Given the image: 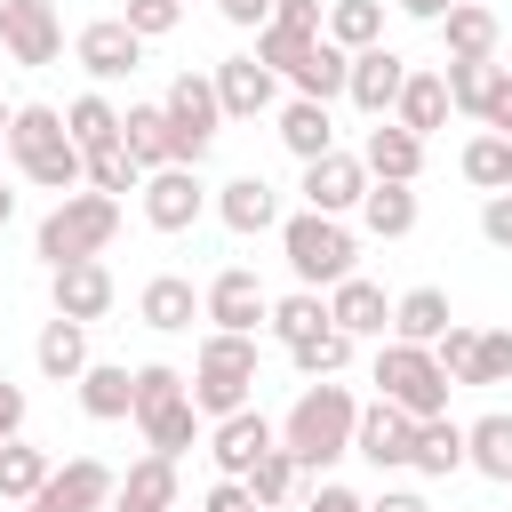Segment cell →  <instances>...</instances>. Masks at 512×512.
I'll return each mask as SVG.
<instances>
[{"mask_svg":"<svg viewBox=\"0 0 512 512\" xmlns=\"http://www.w3.org/2000/svg\"><path fill=\"white\" fill-rule=\"evenodd\" d=\"M376 392L424 424V416H448V392H456V384H448V368L432 360V344H400V336H384V352H376Z\"/></svg>","mask_w":512,"mask_h":512,"instance_id":"8992f818","label":"cell"},{"mask_svg":"<svg viewBox=\"0 0 512 512\" xmlns=\"http://www.w3.org/2000/svg\"><path fill=\"white\" fill-rule=\"evenodd\" d=\"M296 488H304V464H296V456H288V448L272 440V448H264V456L248 464V496H256L264 512H280V504H288Z\"/></svg>","mask_w":512,"mask_h":512,"instance_id":"8d00e7d4","label":"cell"},{"mask_svg":"<svg viewBox=\"0 0 512 512\" xmlns=\"http://www.w3.org/2000/svg\"><path fill=\"white\" fill-rule=\"evenodd\" d=\"M16 432H24V384L0 376V440H16Z\"/></svg>","mask_w":512,"mask_h":512,"instance_id":"11a10c76","label":"cell"},{"mask_svg":"<svg viewBox=\"0 0 512 512\" xmlns=\"http://www.w3.org/2000/svg\"><path fill=\"white\" fill-rule=\"evenodd\" d=\"M360 168H368L376 184H416V168H424V136H408L400 120H376L368 144H360Z\"/></svg>","mask_w":512,"mask_h":512,"instance_id":"44dd1931","label":"cell"},{"mask_svg":"<svg viewBox=\"0 0 512 512\" xmlns=\"http://www.w3.org/2000/svg\"><path fill=\"white\" fill-rule=\"evenodd\" d=\"M72 64H80L96 88H112V80H128V72L144 64V40H136L120 16H96V24L72 32Z\"/></svg>","mask_w":512,"mask_h":512,"instance_id":"30bf717a","label":"cell"},{"mask_svg":"<svg viewBox=\"0 0 512 512\" xmlns=\"http://www.w3.org/2000/svg\"><path fill=\"white\" fill-rule=\"evenodd\" d=\"M408 472H424V480L464 472V424L456 416H424L416 424V448H408Z\"/></svg>","mask_w":512,"mask_h":512,"instance_id":"4316f807","label":"cell"},{"mask_svg":"<svg viewBox=\"0 0 512 512\" xmlns=\"http://www.w3.org/2000/svg\"><path fill=\"white\" fill-rule=\"evenodd\" d=\"M360 192H368L360 152H320V160H304V208H320V216H352Z\"/></svg>","mask_w":512,"mask_h":512,"instance_id":"ac0fdd59","label":"cell"},{"mask_svg":"<svg viewBox=\"0 0 512 512\" xmlns=\"http://www.w3.org/2000/svg\"><path fill=\"white\" fill-rule=\"evenodd\" d=\"M448 320H456V312H448V288H408V296H392V336H400V344H432Z\"/></svg>","mask_w":512,"mask_h":512,"instance_id":"4dcf8cb0","label":"cell"},{"mask_svg":"<svg viewBox=\"0 0 512 512\" xmlns=\"http://www.w3.org/2000/svg\"><path fill=\"white\" fill-rule=\"evenodd\" d=\"M120 24H128L136 40H168V32L184 24V0H128V8H120Z\"/></svg>","mask_w":512,"mask_h":512,"instance_id":"bcb514c9","label":"cell"},{"mask_svg":"<svg viewBox=\"0 0 512 512\" xmlns=\"http://www.w3.org/2000/svg\"><path fill=\"white\" fill-rule=\"evenodd\" d=\"M200 424H208V416L192 408V392H184V400H168V408H152V416H136V432H144V448H152V456H184V448L200 440Z\"/></svg>","mask_w":512,"mask_h":512,"instance_id":"1f68e13d","label":"cell"},{"mask_svg":"<svg viewBox=\"0 0 512 512\" xmlns=\"http://www.w3.org/2000/svg\"><path fill=\"white\" fill-rule=\"evenodd\" d=\"M464 464L488 472V480H512V416L504 408H488V416L464 424Z\"/></svg>","mask_w":512,"mask_h":512,"instance_id":"f546056e","label":"cell"},{"mask_svg":"<svg viewBox=\"0 0 512 512\" xmlns=\"http://www.w3.org/2000/svg\"><path fill=\"white\" fill-rule=\"evenodd\" d=\"M8 160H16L24 184H40V192H56V200L88 184V160H80V144L64 136V112H56V104H16V112H8Z\"/></svg>","mask_w":512,"mask_h":512,"instance_id":"7a4b0ae2","label":"cell"},{"mask_svg":"<svg viewBox=\"0 0 512 512\" xmlns=\"http://www.w3.org/2000/svg\"><path fill=\"white\" fill-rule=\"evenodd\" d=\"M288 360H296L304 376H344V360H352V336H344L336 320H320L312 336H296V344H288Z\"/></svg>","mask_w":512,"mask_h":512,"instance_id":"60d3db41","label":"cell"},{"mask_svg":"<svg viewBox=\"0 0 512 512\" xmlns=\"http://www.w3.org/2000/svg\"><path fill=\"white\" fill-rule=\"evenodd\" d=\"M8 216H16V192H8V184H0V224H8Z\"/></svg>","mask_w":512,"mask_h":512,"instance_id":"680465c9","label":"cell"},{"mask_svg":"<svg viewBox=\"0 0 512 512\" xmlns=\"http://www.w3.org/2000/svg\"><path fill=\"white\" fill-rule=\"evenodd\" d=\"M16 512H48V504H16Z\"/></svg>","mask_w":512,"mask_h":512,"instance_id":"94428289","label":"cell"},{"mask_svg":"<svg viewBox=\"0 0 512 512\" xmlns=\"http://www.w3.org/2000/svg\"><path fill=\"white\" fill-rule=\"evenodd\" d=\"M480 240H488V248H504V256H512V184H504V192H488V200H480Z\"/></svg>","mask_w":512,"mask_h":512,"instance_id":"c3c4849f","label":"cell"},{"mask_svg":"<svg viewBox=\"0 0 512 512\" xmlns=\"http://www.w3.org/2000/svg\"><path fill=\"white\" fill-rule=\"evenodd\" d=\"M320 320H328V296H320V288H296V296H280V304L264 312V328H272L280 344H296V336H312Z\"/></svg>","mask_w":512,"mask_h":512,"instance_id":"7bdbcfd3","label":"cell"},{"mask_svg":"<svg viewBox=\"0 0 512 512\" xmlns=\"http://www.w3.org/2000/svg\"><path fill=\"white\" fill-rule=\"evenodd\" d=\"M104 512H176V456H136L128 480H112Z\"/></svg>","mask_w":512,"mask_h":512,"instance_id":"7402d4cb","label":"cell"},{"mask_svg":"<svg viewBox=\"0 0 512 512\" xmlns=\"http://www.w3.org/2000/svg\"><path fill=\"white\" fill-rule=\"evenodd\" d=\"M8 112H16V104H8V96H0V144H8Z\"/></svg>","mask_w":512,"mask_h":512,"instance_id":"91938a15","label":"cell"},{"mask_svg":"<svg viewBox=\"0 0 512 512\" xmlns=\"http://www.w3.org/2000/svg\"><path fill=\"white\" fill-rule=\"evenodd\" d=\"M208 80H216L224 120H264V112L280 104V72H272V64H256V48H248V56H224Z\"/></svg>","mask_w":512,"mask_h":512,"instance_id":"5bb4252c","label":"cell"},{"mask_svg":"<svg viewBox=\"0 0 512 512\" xmlns=\"http://www.w3.org/2000/svg\"><path fill=\"white\" fill-rule=\"evenodd\" d=\"M384 120H400L408 136H432V128H448V80L408 64V80H400V96H392V112H384Z\"/></svg>","mask_w":512,"mask_h":512,"instance_id":"cb8c5ba5","label":"cell"},{"mask_svg":"<svg viewBox=\"0 0 512 512\" xmlns=\"http://www.w3.org/2000/svg\"><path fill=\"white\" fill-rule=\"evenodd\" d=\"M440 40H448V56H496V8L456 0V8L440 16Z\"/></svg>","mask_w":512,"mask_h":512,"instance_id":"836d02e7","label":"cell"},{"mask_svg":"<svg viewBox=\"0 0 512 512\" xmlns=\"http://www.w3.org/2000/svg\"><path fill=\"white\" fill-rule=\"evenodd\" d=\"M480 128L512 136V64H496V80H488V104H480Z\"/></svg>","mask_w":512,"mask_h":512,"instance_id":"f907efd6","label":"cell"},{"mask_svg":"<svg viewBox=\"0 0 512 512\" xmlns=\"http://www.w3.org/2000/svg\"><path fill=\"white\" fill-rule=\"evenodd\" d=\"M136 320H144V328H160V336H176V328H192V320H200V288H192L184 272H152V280H144V296H136Z\"/></svg>","mask_w":512,"mask_h":512,"instance_id":"603a6c76","label":"cell"},{"mask_svg":"<svg viewBox=\"0 0 512 512\" xmlns=\"http://www.w3.org/2000/svg\"><path fill=\"white\" fill-rule=\"evenodd\" d=\"M136 192H144V224H152V232H192V224L208 216V184H200V168H184V160L152 168Z\"/></svg>","mask_w":512,"mask_h":512,"instance_id":"ba28073f","label":"cell"},{"mask_svg":"<svg viewBox=\"0 0 512 512\" xmlns=\"http://www.w3.org/2000/svg\"><path fill=\"white\" fill-rule=\"evenodd\" d=\"M320 16H328L320 0H272V16H264V24H280V32H304V40H320Z\"/></svg>","mask_w":512,"mask_h":512,"instance_id":"681fc988","label":"cell"},{"mask_svg":"<svg viewBox=\"0 0 512 512\" xmlns=\"http://www.w3.org/2000/svg\"><path fill=\"white\" fill-rule=\"evenodd\" d=\"M504 488H512V480H504Z\"/></svg>","mask_w":512,"mask_h":512,"instance_id":"6125c7cd","label":"cell"},{"mask_svg":"<svg viewBox=\"0 0 512 512\" xmlns=\"http://www.w3.org/2000/svg\"><path fill=\"white\" fill-rule=\"evenodd\" d=\"M168 400H184V368L144 360V368H136V408H128V416H152V408H168Z\"/></svg>","mask_w":512,"mask_h":512,"instance_id":"f6af8a7d","label":"cell"},{"mask_svg":"<svg viewBox=\"0 0 512 512\" xmlns=\"http://www.w3.org/2000/svg\"><path fill=\"white\" fill-rule=\"evenodd\" d=\"M160 112H168V160L200 168V160L216 152V128H224L216 80H208V72H176V80H168V96H160Z\"/></svg>","mask_w":512,"mask_h":512,"instance_id":"52a82bcc","label":"cell"},{"mask_svg":"<svg viewBox=\"0 0 512 512\" xmlns=\"http://www.w3.org/2000/svg\"><path fill=\"white\" fill-rule=\"evenodd\" d=\"M360 224H368L376 240H408V232H416V184H376V176H368Z\"/></svg>","mask_w":512,"mask_h":512,"instance_id":"f1b7e54d","label":"cell"},{"mask_svg":"<svg viewBox=\"0 0 512 512\" xmlns=\"http://www.w3.org/2000/svg\"><path fill=\"white\" fill-rule=\"evenodd\" d=\"M320 32H328L336 48H376V40H384V0H328Z\"/></svg>","mask_w":512,"mask_h":512,"instance_id":"74e56055","label":"cell"},{"mask_svg":"<svg viewBox=\"0 0 512 512\" xmlns=\"http://www.w3.org/2000/svg\"><path fill=\"white\" fill-rule=\"evenodd\" d=\"M392 8H400V16H416V24H440L456 0H392Z\"/></svg>","mask_w":512,"mask_h":512,"instance_id":"6f0895ef","label":"cell"},{"mask_svg":"<svg viewBox=\"0 0 512 512\" xmlns=\"http://www.w3.org/2000/svg\"><path fill=\"white\" fill-rule=\"evenodd\" d=\"M448 112H464V120H480V104H488V80H496V56H448Z\"/></svg>","mask_w":512,"mask_h":512,"instance_id":"ab89813d","label":"cell"},{"mask_svg":"<svg viewBox=\"0 0 512 512\" xmlns=\"http://www.w3.org/2000/svg\"><path fill=\"white\" fill-rule=\"evenodd\" d=\"M464 184H480V192H504L512 184V136H496V128H480L472 144H464Z\"/></svg>","mask_w":512,"mask_h":512,"instance_id":"f35d334b","label":"cell"},{"mask_svg":"<svg viewBox=\"0 0 512 512\" xmlns=\"http://www.w3.org/2000/svg\"><path fill=\"white\" fill-rule=\"evenodd\" d=\"M352 416H360L352 384H336V376H312V384L296 392V408L280 416V448H288L304 472H328L336 456H352Z\"/></svg>","mask_w":512,"mask_h":512,"instance_id":"6da1fadb","label":"cell"},{"mask_svg":"<svg viewBox=\"0 0 512 512\" xmlns=\"http://www.w3.org/2000/svg\"><path fill=\"white\" fill-rule=\"evenodd\" d=\"M0 48H8L24 72L56 64V56H64V24H56V8H48V0H0Z\"/></svg>","mask_w":512,"mask_h":512,"instance_id":"7c38bea8","label":"cell"},{"mask_svg":"<svg viewBox=\"0 0 512 512\" xmlns=\"http://www.w3.org/2000/svg\"><path fill=\"white\" fill-rule=\"evenodd\" d=\"M64 136H72L80 152H96V144H112V136H120V104H112L104 88H88V96H72V104H64Z\"/></svg>","mask_w":512,"mask_h":512,"instance_id":"e575fe53","label":"cell"},{"mask_svg":"<svg viewBox=\"0 0 512 512\" xmlns=\"http://www.w3.org/2000/svg\"><path fill=\"white\" fill-rule=\"evenodd\" d=\"M120 144L136 152L144 176L168 168V112H160V104H128V112H120Z\"/></svg>","mask_w":512,"mask_h":512,"instance_id":"d590c367","label":"cell"},{"mask_svg":"<svg viewBox=\"0 0 512 512\" xmlns=\"http://www.w3.org/2000/svg\"><path fill=\"white\" fill-rule=\"evenodd\" d=\"M216 16H224V24H240V32H256V24L272 16V0H216Z\"/></svg>","mask_w":512,"mask_h":512,"instance_id":"db71d44e","label":"cell"},{"mask_svg":"<svg viewBox=\"0 0 512 512\" xmlns=\"http://www.w3.org/2000/svg\"><path fill=\"white\" fill-rule=\"evenodd\" d=\"M280 256H288V272H296L304 288H336V280L360 264V240H352L344 216L304 208V216H280Z\"/></svg>","mask_w":512,"mask_h":512,"instance_id":"5b68a950","label":"cell"},{"mask_svg":"<svg viewBox=\"0 0 512 512\" xmlns=\"http://www.w3.org/2000/svg\"><path fill=\"white\" fill-rule=\"evenodd\" d=\"M264 312H272V296H264V280H256L248 264H224V272L200 288V320H208V328L256 336V328H264Z\"/></svg>","mask_w":512,"mask_h":512,"instance_id":"9c48e42d","label":"cell"},{"mask_svg":"<svg viewBox=\"0 0 512 512\" xmlns=\"http://www.w3.org/2000/svg\"><path fill=\"white\" fill-rule=\"evenodd\" d=\"M280 144H288L296 160H320V152H336V120H328V104H320V96H296V104H280Z\"/></svg>","mask_w":512,"mask_h":512,"instance_id":"83f0119b","label":"cell"},{"mask_svg":"<svg viewBox=\"0 0 512 512\" xmlns=\"http://www.w3.org/2000/svg\"><path fill=\"white\" fill-rule=\"evenodd\" d=\"M304 512H368V496H360V488H344V480H320V488L304 496Z\"/></svg>","mask_w":512,"mask_h":512,"instance_id":"816d5d0a","label":"cell"},{"mask_svg":"<svg viewBox=\"0 0 512 512\" xmlns=\"http://www.w3.org/2000/svg\"><path fill=\"white\" fill-rule=\"evenodd\" d=\"M40 480H48V448H32L24 432L0 440V504H32Z\"/></svg>","mask_w":512,"mask_h":512,"instance_id":"d6a6232c","label":"cell"},{"mask_svg":"<svg viewBox=\"0 0 512 512\" xmlns=\"http://www.w3.org/2000/svg\"><path fill=\"white\" fill-rule=\"evenodd\" d=\"M432 360L448 368V384H472V368H480V328H456V320H448V328L432 336Z\"/></svg>","mask_w":512,"mask_h":512,"instance_id":"ee69618b","label":"cell"},{"mask_svg":"<svg viewBox=\"0 0 512 512\" xmlns=\"http://www.w3.org/2000/svg\"><path fill=\"white\" fill-rule=\"evenodd\" d=\"M112 232H120V200L112 192H64L48 216H40V232H32V256L56 272V264H80V256H104L112 248Z\"/></svg>","mask_w":512,"mask_h":512,"instance_id":"3957f363","label":"cell"},{"mask_svg":"<svg viewBox=\"0 0 512 512\" xmlns=\"http://www.w3.org/2000/svg\"><path fill=\"white\" fill-rule=\"evenodd\" d=\"M32 504H48V512H104L112 504V464L104 456H64V464H48Z\"/></svg>","mask_w":512,"mask_h":512,"instance_id":"9a60e30c","label":"cell"},{"mask_svg":"<svg viewBox=\"0 0 512 512\" xmlns=\"http://www.w3.org/2000/svg\"><path fill=\"white\" fill-rule=\"evenodd\" d=\"M256 512H264V504H256Z\"/></svg>","mask_w":512,"mask_h":512,"instance_id":"be15d7a7","label":"cell"},{"mask_svg":"<svg viewBox=\"0 0 512 512\" xmlns=\"http://www.w3.org/2000/svg\"><path fill=\"white\" fill-rule=\"evenodd\" d=\"M328 320L360 344V336H392V304H384V288L376 280H360V272H344L336 288H328Z\"/></svg>","mask_w":512,"mask_h":512,"instance_id":"ffe728a7","label":"cell"},{"mask_svg":"<svg viewBox=\"0 0 512 512\" xmlns=\"http://www.w3.org/2000/svg\"><path fill=\"white\" fill-rule=\"evenodd\" d=\"M80 408H88L96 424H120V416L136 408V368H120V360H88V368H80Z\"/></svg>","mask_w":512,"mask_h":512,"instance_id":"484cf974","label":"cell"},{"mask_svg":"<svg viewBox=\"0 0 512 512\" xmlns=\"http://www.w3.org/2000/svg\"><path fill=\"white\" fill-rule=\"evenodd\" d=\"M112 296H120V288H112L104 256H80V264H56V272H48V304H56L64 320H80V328H88V320H104V312H112Z\"/></svg>","mask_w":512,"mask_h":512,"instance_id":"2e32d148","label":"cell"},{"mask_svg":"<svg viewBox=\"0 0 512 512\" xmlns=\"http://www.w3.org/2000/svg\"><path fill=\"white\" fill-rule=\"evenodd\" d=\"M368 512H432L416 488H384V496H368Z\"/></svg>","mask_w":512,"mask_h":512,"instance_id":"9f6ffc18","label":"cell"},{"mask_svg":"<svg viewBox=\"0 0 512 512\" xmlns=\"http://www.w3.org/2000/svg\"><path fill=\"white\" fill-rule=\"evenodd\" d=\"M472 384H512V328H480V368Z\"/></svg>","mask_w":512,"mask_h":512,"instance_id":"7dc6e473","label":"cell"},{"mask_svg":"<svg viewBox=\"0 0 512 512\" xmlns=\"http://www.w3.org/2000/svg\"><path fill=\"white\" fill-rule=\"evenodd\" d=\"M216 216H224V232H240V240L280 232V192H272L264 176H232V184H216Z\"/></svg>","mask_w":512,"mask_h":512,"instance_id":"d6986e66","label":"cell"},{"mask_svg":"<svg viewBox=\"0 0 512 512\" xmlns=\"http://www.w3.org/2000/svg\"><path fill=\"white\" fill-rule=\"evenodd\" d=\"M400 80H408V56L400 48H352V72H344V96L368 112V120H384L392 112V96H400Z\"/></svg>","mask_w":512,"mask_h":512,"instance_id":"e0dca14e","label":"cell"},{"mask_svg":"<svg viewBox=\"0 0 512 512\" xmlns=\"http://www.w3.org/2000/svg\"><path fill=\"white\" fill-rule=\"evenodd\" d=\"M408 448H416V416H408V408H392L384 392H376V400H360V416H352V456H368L376 472H400V464H408Z\"/></svg>","mask_w":512,"mask_h":512,"instance_id":"8fae6325","label":"cell"},{"mask_svg":"<svg viewBox=\"0 0 512 512\" xmlns=\"http://www.w3.org/2000/svg\"><path fill=\"white\" fill-rule=\"evenodd\" d=\"M272 440H280V424H272L264 408H232V416H216V424H208V456H216V480H248V464H256Z\"/></svg>","mask_w":512,"mask_h":512,"instance_id":"4fadbf2b","label":"cell"},{"mask_svg":"<svg viewBox=\"0 0 512 512\" xmlns=\"http://www.w3.org/2000/svg\"><path fill=\"white\" fill-rule=\"evenodd\" d=\"M200 512H256V496H248V480H216L200 496Z\"/></svg>","mask_w":512,"mask_h":512,"instance_id":"f5cc1de1","label":"cell"},{"mask_svg":"<svg viewBox=\"0 0 512 512\" xmlns=\"http://www.w3.org/2000/svg\"><path fill=\"white\" fill-rule=\"evenodd\" d=\"M184 392H192V408H200L208 424H216V416H232V408H248V392H256V336L208 328V336H200V352H192Z\"/></svg>","mask_w":512,"mask_h":512,"instance_id":"277c9868","label":"cell"},{"mask_svg":"<svg viewBox=\"0 0 512 512\" xmlns=\"http://www.w3.org/2000/svg\"><path fill=\"white\" fill-rule=\"evenodd\" d=\"M80 160H88V192H112V200H120V192H136V184H144V168H136V152H128L120 136H112V144H96V152H80Z\"/></svg>","mask_w":512,"mask_h":512,"instance_id":"b9f144b4","label":"cell"},{"mask_svg":"<svg viewBox=\"0 0 512 512\" xmlns=\"http://www.w3.org/2000/svg\"><path fill=\"white\" fill-rule=\"evenodd\" d=\"M32 368H40L48 384H80V368H88V328L56 312V320L32 336Z\"/></svg>","mask_w":512,"mask_h":512,"instance_id":"d4e9b609","label":"cell"}]
</instances>
